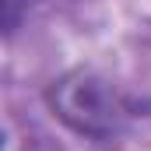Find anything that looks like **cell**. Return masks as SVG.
<instances>
[{
	"label": "cell",
	"mask_w": 151,
	"mask_h": 151,
	"mask_svg": "<svg viewBox=\"0 0 151 151\" xmlns=\"http://www.w3.org/2000/svg\"><path fill=\"white\" fill-rule=\"evenodd\" d=\"M53 102L60 106V116H63V119H70L77 130H88V134L106 130L102 123H113V116H116L109 95H106L99 84H91L88 77H81V81H63V84L53 91Z\"/></svg>",
	"instance_id": "1"
},
{
	"label": "cell",
	"mask_w": 151,
	"mask_h": 151,
	"mask_svg": "<svg viewBox=\"0 0 151 151\" xmlns=\"http://www.w3.org/2000/svg\"><path fill=\"white\" fill-rule=\"evenodd\" d=\"M28 0H4L0 7H4V28L11 32L14 28V21H18V14H21V7H25Z\"/></svg>",
	"instance_id": "2"
}]
</instances>
